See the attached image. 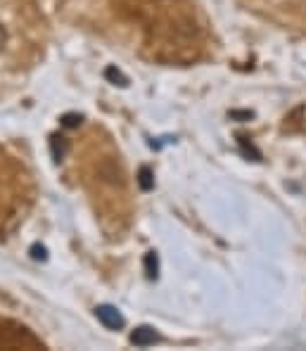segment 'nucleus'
I'll return each mask as SVG.
<instances>
[{"instance_id":"f257e3e1","label":"nucleus","mask_w":306,"mask_h":351,"mask_svg":"<svg viewBox=\"0 0 306 351\" xmlns=\"http://www.w3.org/2000/svg\"><path fill=\"white\" fill-rule=\"evenodd\" d=\"M95 316H97V321L105 325V328H110V330H121L123 325H126V318L119 313L117 306H110V304H102V306H97Z\"/></svg>"},{"instance_id":"f03ea898","label":"nucleus","mask_w":306,"mask_h":351,"mask_svg":"<svg viewBox=\"0 0 306 351\" xmlns=\"http://www.w3.org/2000/svg\"><path fill=\"white\" fill-rule=\"evenodd\" d=\"M131 342L136 344V347H152V344L159 342V335L154 332V328H150V325H140L131 332Z\"/></svg>"},{"instance_id":"7ed1b4c3","label":"nucleus","mask_w":306,"mask_h":351,"mask_svg":"<svg viewBox=\"0 0 306 351\" xmlns=\"http://www.w3.org/2000/svg\"><path fill=\"white\" fill-rule=\"evenodd\" d=\"M145 271H148V278L150 280H154V278L159 276V259L154 252H150L148 256H145Z\"/></svg>"},{"instance_id":"20e7f679","label":"nucleus","mask_w":306,"mask_h":351,"mask_svg":"<svg viewBox=\"0 0 306 351\" xmlns=\"http://www.w3.org/2000/svg\"><path fill=\"white\" fill-rule=\"evenodd\" d=\"M50 147H53V157L57 159V162H62L67 154V141L60 136H53V141H50Z\"/></svg>"},{"instance_id":"39448f33","label":"nucleus","mask_w":306,"mask_h":351,"mask_svg":"<svg viewBox=\"0 0 306 351\" xmlns=\"http://www.w3.org/2000/svg\"><path fill=\"white\" fill-rule=\"evenodd\" d=\"M138 185L143 190H152L154 188V176H152V171H150L148 167H143L138 171Z\"/></svg>"},{"instance_id":"423d86ee","label":"nucleus","mask_w":306,"mask_h":351,"mask_svg":"<svg viewBox=\"0 0 306 351\" xmlns=\"http://www.w3.org/2000/svg\"><path fill=\"white\" fill-rule=\"evenodd\" d=\"M105 76H107L110 81H114V84H119V86H128V79H126V76H123L119 69H114V66H110V69L105 71Z\"/></svg>"},{"instance_id":"0eeeda50","label":"nucleus","mask_w":306,"mask_h":351,"mask_svg":"<svg viewBox=\"0 0 306 351\" xmlns=\"http://www.w3.org/2000/svg\"><path fill=\"white\" fill-rule=\"evenodd\" d=\"M81 121H84V117H81V114H64V117H62V123H64L67 128L79 126Z\"/></svg>"},{"instance_id":"6e6552de","label":"nucleus","mask_w":306,"mask_h":351,"mask_svg":"<svg viewBox=\"0 0 306 351\" xmlns=\"http://www.w3.org/2000/svg\"><path fill=\"white\" fill-rule=\"evenodd\" d=\"M31 256H34V259H45V247H38V245H34L31 247Z\"/></svg>"},{"instance_id":"1a4fd4ad","label":"nucleus","mask_w":306,"mask_h":351,"mask_svg":"<svg viewBox=\"0 0 306 351\" xmlns=\"http://www.w3.org/2000/svg\"><path fill=\"white\" fill-rule=\"evenodd\" d=\"M5 43H8V31H5V27L0 24V50L5 48Z\"/></svg>"}]
</instances>
